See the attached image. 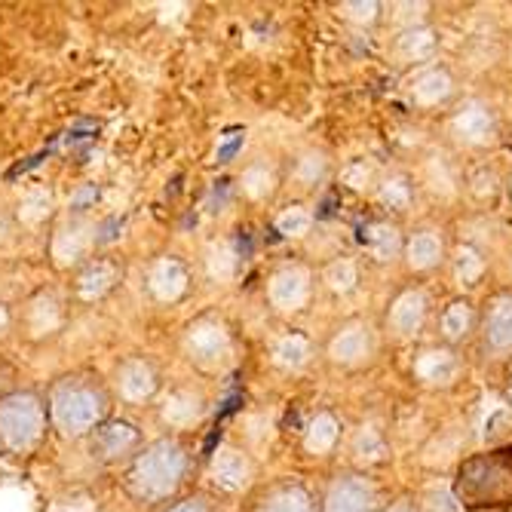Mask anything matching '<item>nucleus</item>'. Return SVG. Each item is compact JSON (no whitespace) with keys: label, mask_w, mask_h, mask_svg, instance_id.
<instances>
[{"label":"nucleus","mask_w":512,"mask_h":512,"mask_svg":"<svg viewBox=\"0 0 512 512\" xmlns=\"http://www.w3.org/2000/svg\"><path fill=\"white\" fill-rule=\"evenodd\" d=\"M454 500L470 512H512V448L463 460L454 476Z\"/></svg>","instance_id":"obj_1"},{"label":"nucleus","mask_w":512,"mask_h":512,"mask_svg":"<svg viewBox=\"0 0 512 512\" xmlns=\"http://www.w3.org/2000/svg\"><path fill=\"white\" fill-rule=\"evenodd\" d=\"M184 451L178 442H157L154 448L142 451L135 463L132 479L142 488V497H166L181 485L184 476Z\"/></svg>","instance_id":"obj_2"},{"label":"nucleus","mask_w":512,"mask_h":512,"mask_svg":"<svg viewBox=\"0 0 512 512\" xmlns=\"http://www.w3.org/2000/svg\"><path fill=\"white\" fill-rule=\"evenodd\" d=\"M482 341H485V350L497 356L512 353V292H500L485 304Z\"/></svg>","instance_id":"obj_3"},{"label":"nucleus","mask_w":512,"mask_h":512,"mask_svg":"<svg viewBox=\"0 0 512 512\" xmlns=\"http://www.w3.org/2000/svg\"><path fill=\"white\" fill-rule=\"evenodd\" d=\"M375 488L365 476H338L325 494L322 512H371Z\"/></svg>","instance_id":"obj_4"},{"label":"nucleus","mask_w":512,"mask_h":512,"mask_svg":"<svg viewBox=\"0 0 512 512\" xmlns=\"http://www.w3.org/2000/svg\"><path fill=\"white\" fill-rule=\"evenodd\" d=\"M310 298V273L298 264L276 270L270 279V301L279 310H301Z\"/></svg>","instance_id":"obj_5"},{"label":"nucleus","mask_w":512,"mask_h":512,"mask_svg":"<svg viewBox=\"0 0 512 512\" xmlns=\"http://www.w3.org/2000/svg\"><path fill=\"white\" fill-rule=\"evenodd\" d=\"M424 319H427V298H424V292H417V289H405L390 304V313H387L390 329L399 338H411V335L421 332Z\"/></svg>","instance_id":"obj_6"},{"label":"nucleus","mask_w":512,"mask_h":512,"mask_svg":"<svg viewBox=\"0 0 512 512\" xmlns=\"http://www.w3.org/2000/svg\"><path fill=\"white\" fill-rule=\"evenodd\" d=\"M460 371V362L445 347H427L414 359V378L427 387H448Z\"/></svg>","instance_id":"obj_7"},{"label":"nucleus","mask_w":512,"mask_h":512,"mask_svg":"<svg viewBox=\"0 0 512 512\" xmlns=\"http://www.w3.org/2000/svg\"><path fill=\"white\" fill-rule=\"evenodd\" d=\"M371 347H375V341H371V329L365 322H350L344 325V329L335 335L329 353L338 365H359L371 356Z\"/></svg>","instance_id":"obj_8"},{"label":"nucleus","mask_w":512,"mask_h":512,"mask_svg":"<svg viewBox=\"0 0 512 512\" xmlns=\"http://www.w3.org/2000/svg\"><path fill=\"white\" fill-rule=\"evenodd\" d=\"M454 132L457 138H463L467 145H485L494 138V114L491 108L479 105V102H470L463 105L457 114H454Z\"/></svg>","instance_id":"obj_9"},{"label":"nucleus","mask_w":512,"mask_h":512,"mask_svg":"<svg viewBox=\"0 0 512 512\" xmlns=\"http://www.w3.org/2000/svg\"><path fill=\"white\" fill-rule=\"evenodd\" d=\"M138 445V433L132 424H108L99 427L92 436V454H99L102 460H120Z\"/></svg>","instance_id":"obj_10"},{"label":"nucleus","mask_w":512,"mask_h":512,"mask_svg":"<svg viewBox=\"0 0 512 512\" xmlns=\"http://www.w3.org/2000/svg\"><path fill=\"white\" fill-rule=\"evenodd\" d=\"M359 243L365 246V252L378 261H390L399 252V230L390 221H365L359 227Z\"/></svg>","instance_id":"obj_11"},{"label":"nucleus","mask_w":512,"mask_h":512,"mask_svg":"<svg viewBox=\"0 0 512 512\" xmlns=\"http://www.w3.org/2000/svg\"><path fill=\"white\" fill-rule=\"evenodd\" d=\"M249 476H252L249 460L240 451H234V448L221 451L215 457V463H212V479L224 491H240V488H246L249 485Z\"/></svg>","instance_id":"obj_12"},{"label":"nucleus","mask_w":512,"mask_h":512,"mask_svg":"<svg viewBox=\"0 0 512 512\" xmlns=\"http://www.w3.org/2000/svg\"><path fill=\"white\" fill-rule=\"evenodd\" d=\"M402 249H405V261L411 270H433L442 261V240L436 230H417Z\"/></svg>","instance_id":"obj_13"},{"label":"nucleus","mask_w":512,"mask_h":512,"mask_svg":"<svg viewBox=\"0 0 512 512\" xmlns=\"http://www.w3.org/2000/svg\"><path fill=\"white\" fill-rule=\"evenodd\" d=\"M191 353L203 365L221 362L227 356V332L221 325H197V329H191Z\"/></svg>","instance_id":"obj_14"},{"label":"nucleus","mask_w":512,"mask_h":512,"mask_svg":"<svg viewBox=\"0 0 512 512\" xmlns=\"http://www.w3.org/2000/svg\"><path fill=\"white\" fill-rule=\"evenodd\" d=\"M338 439H341V424L332 411H319L307 424V433H304V445L313 454H329L338 445Z\"/></svg>","instance_id":"obj_15"},{"label":"nucleus","mask_w":512,"mask_h":512,"mask_svg":"<svg viewBox=\"0 0 512 512\" xmlns=\"http://www.w3.org/2000/svg\"><path fill=\"white\" fill-rule=\"evenodd\" d=\"M411 96L421 105H439L451 96V77L445 68H427L411 83Z\"/></svg>","instance_id":"obj_16"},{"label":"nucleus","mask_w":512,"mask_h":512,"mask_svg":"<svg viewBox=\"0 0 512 512\" xmlns=\"http://www.w3.org/2000/svg\"><path fill=\"white\" fill-rule=\"evenodd\" d=\"M473 325H476V313H473L470 301H463V298L451 301V304L445 307L442 319H439L442 338L451 341V344H457V341L467 338V335L473 332Z\"/></svg>","instance_id":"obj_17"},{"label":"nucleus","mask_w":512,"mask_h":512,"mask_svg":"<svg viewBox=\"0 0 512 512\" xmlns=\"http://www.w3.org/2000/svg\"><path fill=\"white\" fill-rule=\"evenodd\" d=\"M258 512H316V509L301 485H283L261 500Z\"/></svg>","instance_id":"obj_18"},{"label":"nucleus","mask_w":512,"mask_h":512,"mask_svg":"<svg viewBox=\"0 0 512 512\" xmlns=\"http://www.w3.org/2000/svg\"><path fill=\"white\" fill-rule=\"evenodd\" d=\"M411 197H414V188H411V181L402 178V175H393L381 184V191H378V200L384 209L390 212H405L411 206Z\"/></svg>","instance_id":"obj_19"},{"label":"nucleus","mask_w":512,"mask_h":512,"mask_svg":"<svg viewBox=\"0 0 512 512\" xmlns=\"http://www.w3.org/2000/svg\"><path fill=\"white\" fill-rule=\"evenodd\" d=\"M273 356L279 365H286V368H301L310 356V341L298 332L286 335V338H279L276 347H273Z\"/></svg>","instance_id":"obj_20"},{"label":"nucleus","mask_w":512,"mask_h":512,"mask_svg":"<svg viewBox=\"0 0 512 512\" xmlns=\"http://www.w3.org/2000/svg\"><path fill=\"white\" fill-rule=\"evenodd\" d=\"M454 273H457V279H460L463 286H476L479 279H482V273H485L482 255L476 249H470V246H463L457 252V258H454Z\"/></svg>","instance_id":"obj_21"},{"label":"nucleus","mask_w":512,"mask_h":512,"mask_svg":"<svg viewBox=\"0 0 512 512\" xmlns=\"http://www.w3.org/2000/svg\"><path fill=\"white\" fill-rule=\"evenodd\" d=\"M433 46H436V40H433V34L424 31V28L405 31V34L399 37V50H402L405 59H424V56L433 53Z\"/></svg>","instance_id":"obj_22"},{"label":"nucleus","mask_w":512,"mask_h":512,"mask_svg":"<svg viewBox=\"0 0 512 512\" xmlns=\"http://www.w3.org/2000/svg\"><path fill=\"white\" fill-rule=\"evenodd\" d=\"M310 224H313V215L304 206H292V209H286L283 215H279L276 230L283 237H304L310 230Z\"/></svg>","instance_id":"obj_23"},{"label":"nucleus","mask_w":512,"mask_h":512,"mask_svg":"<svg viewBox=\"0 0 512 512\" xmlns=\"http://www.w3.org/2000/svg\"><path fill=\"white\" fill-rule=\"evenodd\" d=\"M325 283H329L332 292H341V295L350 292L356 286V264L347 261V258L329 264V270H325Z\"/></svg>","instance_id":"obj_24"},{"label":"nucleus","mask_w":512,"mask_h":512,"mask_svg":"<svg viewBox=\"0 0 512 512\" xmlns=\"http://www.w3.org/2000/svg\"><path fill=\"white\" fill-rule=\"evenodd\" d=\"M509 436H512V411H509V408H500V411H494V414L488 417V424H485V439H488L491 445H500V448H503V442H509Z\"/></svg>","instance_id":"obj_25"},{"label":"nucleus","mask_w":512,"mask_h":512,"mask_svg":"<svg viewBox=\"0 0 512 512\" xmlns=\"http://www.w3.org/2000/svg\"><path fill=\"white\" fill-rule=\"evenodd\" d=\"M243 184H246V191H249L252 197H267V194L273 191V175L267 172V166H252V169L246 172Z\"/></svg>","instance_id":"obj_26"},{"label":"nucleus","mask_w":512,"mask_h":512,"mask_svg":"<svg viewBox=\"0 0 512 512\" xmlns=\"http://www.w3.org/2000/svg\"><path fill=\"white\" fill-rule=\"evenodd\" d=\"M243 129H230V132H224V145L218 148V163H227V160H234L237 157V151L243 148Z\"/></svg>","instance_id":"obj_27"},{"label":"nucleus","mask_w":512,"mask_h":512,"mask_svg":"<svg viewBox=\"0 0 512 512\" xmlns=\"http://www.w3.org/2000/svg\"><path fill=\"white\" fill-rule=\"evenodd\" d=\"M0 427H25V421H19V417H13V421H10V417L4 414V411H0ZM4 436H16V445H22L25 442V430H10V433H4Z\"/></svg>","instance_id":"obj_28"},{"label":"nucleus","mask_w":512,"mask_h":512,"mask_svg":"<svg viewBox=\"0 0 512 512\" xmlns=\"http://www.w3.org/2000/svg\"><path fill=\"white\" fill-rule=\"evenodd\" d=\"M172 512H206V506H203L200 500H188V503H181V506L172 509Z\"/></svg>","instance_id":"obj_29"},{"label":"nucleus","mask_w":512,"mask_h":512,"mask_svg":"<svg viewBox=\"0 0 512 512\" xmlns=\"http://www.w3.org/2000/svg\"><path fill=\"white\" fill-rule=\"evenodd\" d=\"M384 512H414L408 503H396V506H390V509H384Z\"/></svg>","instance_id":"obj_30"},{"label":"nucleus","mask_w":512,"mask_h":512,"mask_svg":"<svg viewBox=\"0 0 512 512\" xmlns=\"http://www.w3.org/2000/svg\"><path fill=\"white\" fill-rule=\"evenodd\" d=\"M0 234H7V218L0 215Z\"/></svg>","instance_id":"obj_31"},{"label":"nucleus","mask_w":512,"mask_h":512,"mask_svg":"<svg viewBox=\"0 0 512 512\" xmlns=\"http://www.w3.org/2000/svg\"><path fill=\"white\" fill-rule=\"evenodd\" d=\"M509 399H512V378H509Z\"/></svg>","instance_id":"obj_32"},{"label":"nucleus","mask_w":512,"mask_h":512,"mask_svg":"<svg viewBox=\"0 0 512 512\" xmlns=\"http://www.w3.org/2000/svg\"><path fill=\"white\" fill-rule=\"evenodd\" d=\"M509 197H512V178H509Z\"/></svg>","instance_id":"obj_33"}]
</instances>
